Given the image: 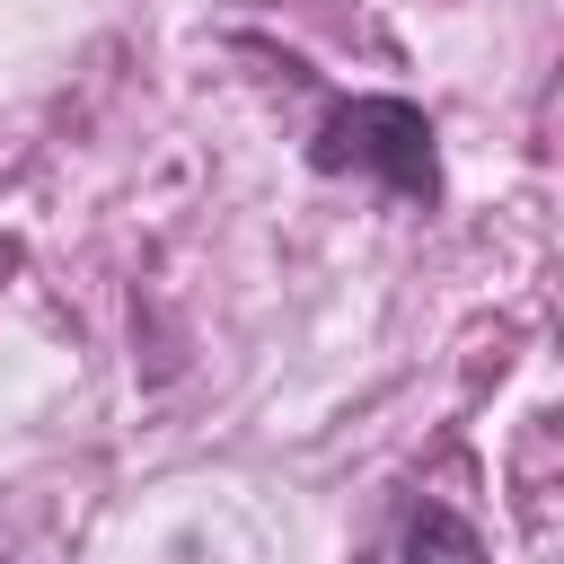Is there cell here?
Instances as JSON below:
<instances>
[{"label":"cell","mask_w":564,"mask_h":564,"mask_svg":"<svg viewBox=\"0 0 564 564\" xmlns=\"http://www.w3.org/2000/svg\"><path fill=\"white\" fill-rule=\"evenodd\" d=\"M317 167H370L397 194H432V123L405 97H352L344 115H326L317 132Z\"/></svg>","instance_id":"6da1fadb"},{"label":"cell","mask_w":564,"mask_h":564,"mask_svg":"<svg viewBox=\"0 0 564 564\" xmlns=\"http://www.w3.org/2000/svg\"><path fill=\"white\" fill-rule=\"evenodd\" d=\"M405 564H476V529L458 511H423L405 529Z\"/></svg>","instance_id":"7a4b0ae2"}]
</instances>
